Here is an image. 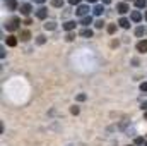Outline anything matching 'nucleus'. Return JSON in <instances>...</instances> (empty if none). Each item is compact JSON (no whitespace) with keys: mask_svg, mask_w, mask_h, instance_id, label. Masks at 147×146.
Instances as JSON below:
<instances>
[{"mask_svg":"<svg viewBox=\"0 0 147 146\" xmlns=\"http://www.w3.org/2000/svg\"><path fill=\"white\" fill-rule=\"evenodd\" d=\"M75 26H77V23H75V21H65V23L62 24V28H63L65 31H69V33H72L74 29H75Z\"/></svg>","mask_w":147,"mask_h":146,"instance_id":"4","label":"nucleus"},{"mask_svg":"<svg viewBox=\"0 0 147 146\" xmlns=\"http://www.w3.org/2000/svg\"><path fill=\"white\" fill-rule=\"evenodd\" d=\"M140 91H147V81L146 83H140Z\"/></svg>","mask_w":147,"mask_h":146,"instance_id":"28","label":"nucleus"},{"mask_svg":"<svg viewBox=\"0 0 147 146\" xmlns=\"http://www.w3.org/2000/svg\"><path fill=\"white\" fill-rule=\"evenodd\" d=\"M31 12H33V5L31 3H22L21 5V14L22 16H29Z\"/></svg>","mask_w":147,"mask_h":146,"instance_id":"6","label":"nucleus"},{"mask_svg":"<svg viewBox=\"0 0 147 146\" xmlns=\"http://www.w3.org/2000/svg\"><path fill=\"white\" fill-rule=\"evenodd\" d=\"M146 120H147V112H146Z\"/></svg>","mask_w":147,"mask_h":146,"instance_id":"33","label":"nucleus"},{"mask_svg":"<svg viewBox=\"0 0 147 146\" xmlns=\"http://www.w3.org/2000/svg\"><path fill=\"white\" fill-rule=\"evenodd\" d=\"M135 7H137V9H146L147 0H135Z\"/></svg>","mask_w":147,"mask_h":146,"instance_id":"17","label":"nucleus"},{"mask_svg":"<svg viewBox=\"0 0 147 146\" xmlns=\"http://www.w3.org/2000/svg\"><path fill=\"white\" fill-rule=\"evenodd\" d=\"M89 5H79L77 9H75V16H79V17H86V16H89Z\"/></svg>","mask_w":147,"mask_h":146,"instance_id":"2","label":"nucleus"},{"mask_svg":"<svg viewBox=\"0 0 147 146\" xmlns=\"http://www.w3.org/2000/svg\"><path fill=\"white\" fill-rule=\"evenodd\" d=\"M128 146H132V145H128Z\"/></svg>","mask_w":147,"mask_h":146,"instance_id":"36","label":"nucleus"},{"mask_svg":"<svg viewBox=\"0 0 147 146\" xmlns=\"http://www.w3.org/2000/svg\"><path fill=\"white\" fill-rule=\"evenodd\" d=\"M125 2H128V0H125ZM134 2H135V0H134Z\"/></svg>","mask_w":147,"mask_h":146,"instance_id":"35","label":"nucleus"},{"mask_svg":"<svg viewBox=\"0 0 147 146\" xmlns=\"http://www.w3.org/2000/svg\"><path fill=\"white\" fill-rule=\"evenodd\" d=\"M45 41H46V36H45V35H38L36 36V43L38 45H43Z\"/></svg>","mask_w":147,"mask_h":146,"instance_id":"21","label":"nucleus"},{"mask_svg":"<svg viewBox=\"0 0 147 146\" xmlns=\"http://www.w3.org/2000/svg\"><path fill=\"white\" fill-rule=\"evenodd\" d=\"M65 40H67V41H74V40H75V33H67Z\"/></svg>","mask_w":147,"mask_h":146,"instance_id":"23","label":"nucleus"},{"mask_svg":"<svg viewBox=\"0 0 147 146\" xmlns=\"http://www.w3.org/2000/svg\"><path fill=\"white\" fill-rule=\"evenodd\" d=\"M137 52L146 53V52H147V40H140V41L137 43Z\"/></svg>","mask_w":147,"mask_h":146,"instance_id":"9","label":"nucleus"},{"mask_svg":"<svg viewBox=\"0 0 147 146\" xmlns=\"http://www.w3.org/2000/svg\"><path fill=\"white\" fill-rule=\"evenodd\" d=\"M103 2V5H108V3H111V0H101Z\"/></svg>","mask_w":147,"mask_h":146,"instance_id":"30","label":"nucleus"},{"mask_svg":"<svg viewBox=\"0 0 147 146\" xmlns=\"http://www.w3.org/2000/svg\"><path fill=\"white\" fill-rule=\"evenodd\" d=\"M80 2H82V0H69V3H70V5H77V7L80 5Z\"/></svg>","mask_w":147,"mask_h":146,"instance_id":"26","label":"nucleus"},{"mask_svg":"<svg viewBox=\"0 0 147 146\" xmlns=\"http://www.w3.org/2000/svg\"><path fill=\"white\" fill-rule=\"evenodd\" d=\"M92 12H94V16H101L103 12H105V5H94V9H92Z\"/></svg>","mask_w":147,"mask_h":146,"instance_id":"15","label":"nucleus"},{"mask_svg":"<svg viewBox=\"0 0 147 146\" xmlns=\"http://www.w3.org/2000/svg\"><path fill=\"white\" fill-rule=\"evenodd\" d=\"M144 35H146V28H144V26H137V28H135V36L142 38Z\"/></svg>","mask_w":147,"mask_h":146,"instance_id":"16","label":"nucleus"},{"mask_svg":"<svg viewBox=\"0 0 147 146\" xmlns=\"http://www.w3.org/2000/svg\"><path fill=\"white\" fill-rule=\"evenodd\" d=\"M86 98H87V96H86L84 93H80V95H77V102H84Z\"/></svg>","mask_w":147,"mask_h":146,"instance_id":"25","label":"nucleus"},{"mask_svg":"<svg viewBox=\"0 0 147 146\" xmlns=\"http://www.w3.org/2000/svg\"><path fill=\"white\" fill-rule=\"evenodd\" d=\"M146 19H147V10H146Z\"/></svg>","mask_w":147,"mask_h":146,"instance_id":"34","label":"nucleus"},{"mask_svg":"<svg viewBox=\"0 0 147 146\" xmlns=\"http://www.w3.org/2000/svg\"><path fill=\"white\" fill-rule=\"evenodd\" d=\"M21 19L19 17H12V19H9L7 23H5V28H7V31H17L21 26Z\"/></svg>","mask_w":147,"mask_h":146,"instance_id":"1","label":"nucleus"},{"mask_svg":"<svg viewBox=\"0 0 147 146\" xmlns=\"http://www.w3.org/2000/svg\"><path fill=\"white\" fill-rule=\"evenodd\" d=\"M80 24H82L84 28H89V26L92 24V16H86V17H82V19H80Z\"/></svg>","mask_w":147,"mask_h":146,"instance_id":"11","label":"nucleus"},{"mask_svg":"<svg viewBox=\"0 0 147 146\" xmlns=\"http://www.w3.org/2000/svg\"><path fill=\"white\" fill-rule=\"evenodd\" d=\"M116 28H118V26H116V23H111V24H108V28H106V31H108L110 35H113V33L116 31Z\"/></svg>","mask_w":147,"mask_h":146,"instance_id":"19","label":"nucleus"},{"mask_svg":"<svg viewBox=\"0 0 147 146\" xmlns=\"http://www.w3.org/2000/svg\"><path fill=\"white\" fill-rule=\"evenodd\" d=\"M43 28H45L46 31H53V29H57V23H55V21H46V23L43 24Z\"/></svg>","mask_w":147,"mask_h":146,"instance_id":"12","label":"nucleus"},{"mask_svg":"<svg viewBox=\"0 0 147 146\" xmlns=\"http://www.w3.org/2000/svg\"><path fill=\"white\" fill-rule=\"evenodd\" d=\"M63 0H51V7H57V9H60V7H63Z\"/></svg>","mask_w":147,"mask_h":146,"instance_id":"20","label":"nucleus"},{"mask_svg":"<svg viewBox=\"0 0 147 146\" xmlns=\"http://www.w3.org/2000/svg\"><path fill=\"white\" fill-rule=\"evenodd\" d=\"M36 3H45V0H34Z\"/></svg>","mask_w":147,"mask_h":146,"instance_id":"31","label":"nucleus"},{"mask_svg":"<svg viewBox=\"0 0 147 146\" xmlns=\"http://www.w3.org/2000/svg\"><path fill=\"white\" fill-rule=\"evenodd\" d=\"M79 35H80V38H92V35H94V31H92L91 28H82Z\"/></svg>","mask_w":147,"mask_h":146,"instance_id":"7","label":"nucleus"},{"mask_svg":"<svg viewBox=\"0 0 147 146\" xmlns=\"http://www.w3.org/2000/svg\"><path fill=\"white\" fill-rule=\"evenodd\" d=\"M118 26L123 28V29H128V28H130V21H128L127 17H120V19H118Z\"/></svg>","mask_w":147,"mask_h":146,"instance_id":"10","label":"nucleus"},{"mask_svg":"<svg viewBox=\"0 0 147 146\" xmlns=\"http://www.w3.org/2000/svg\"><path fill=\"white\" fill-rule=\"evenodd\" d=\"M130 19H132L134 23H140V21H142V14H140V10H132Z\"/></svg>","mask_w":147,"mask_h":146,"instance_id":"8","label":"nucleus"},{"mask_svg":"<svg viewBox=\"0 0 147 146\" xmlns=\"http://www.w3.org/2000/svg\"><path fill=\"white\" fill-rule=\"evenodd\" d=\"M137 146H140V145H144V138H135V141H134Z\"/></svg>","mask_w":147,"mask_h":146,"instance_id":"24","label":"nucleus"},{"mask_svg":"<svg viewBox=\"0 0 147 146\" xmlns=\"http://www.w3.org/2000/svg\"><path fill=\"white\" fill-rule=\"evenodd\" d=\"M116 10L123 16V14L130 12V7H128V3H127V2H120V3H116Z\"/></svg>","mask_w":147,"mask_h":146,"instance_id":"3","label":"nucleus"},{"mask_svg":"<svg viewBox=\"0 0 147 146\" xmlns=\"http://www.w3.org/2000/svg\"><path fill=\"white\" fill-rule=\"evenodd\" d=\"M3 2H5V7L9 10H16L17 9V2L16 0H3Z\"/></svg>","mask_w":147,"mask_h":146,"instance_id":"14","label":"nucleus"},{"mask_svg":"<svg viewBox=\"0 0 147 146\" xmlns=\"http://www.w3.org/2000/svg\"><path fill=\"white\" fill-rule=\"evenodd\" d=\"M46 16H48V9H46V7H39V9L36 10V17H38V19L45 21V19H46Z\"/></svg>","mask_w":147,"mask_h":146,"instance_id":"5","label":"nucleus"},{"mask_svg":"<svg viewBox=\"0 0 147 146\" xmlns=\"http://www.w3.org/2000/svg\"><path fill=\"white\" fill-rule=\"evenodd\" d=\"M87 2H89V3H96L98 0H87Z\"/></svg>","mask_w":147,"mask_h":146,"instance_id":"32","label":"nucleus"},{"mask_svg":"<svg viewBox=\"0 0 147 146\" xmlns=\"http://www.w3.org/2000/svg\"><path fill=\"white\" fill-rule=\"evenodd\" d=\"M140 108H142V110H146V112H147V100L144 102V103H142V107H140Z\"/></svg>","mask_w":147,"mask_h":146,"instance_id":"29","label":"nucleus"},{"mask_svg":"<svg viewBox=\"0 0 147 146\" xmlns=\"http://www.w3.org/2000/svg\"><path fill=\"white\" fill-rule=\"evenodd\" d=\"M5 43H7V46H16L17 45V38L14 36V35H10V36L5 38Z\"/></svg>","mask_w":147,"mask_h":146,"instance_id":"13","label":"nucleus"},{"mask_svg":"<svg viewBox=\"0 0 147 146\" xmlns=\"http://www.w3.org/2000/svg\"><path fill=\"white\" fill-rule=\"evenodd\" d=\"M70 112H72L74 115H77V113H79V107H77V105H74L72 108H70Z\"/></svg>","mask_w":147,"mask_h":146,"instance_id":"27","label":"nucleus"},{"mask_svg":"<svg viewBox=\"0 0 147 146\" xmlns=\"http://www.w3.org/2000/svg\"><path fill=\"white\" fill-rule=\"evenodd\" d=\"M103 26H105V21H103V19H98V21L94 23V28H96V29H101Z\"/></svg>","mask_w":147,"mask_h":146,"instance_id":"22","label":"nucleus"},{"mask_svg":"<svg viewBox=\"0 0 147 146\" xmlns=\"http://www.w3.org/2000/svg\"><path fill=\"white\" fill-rule=\"evenodd\" d=\"M29 38H31V33H29L28 29H24V31H21V40H22V41H28Z\"/></svg>","mask_w":147,"mask_h":146,"instance_id":"18","label":"nucleus"}]
</instances>
